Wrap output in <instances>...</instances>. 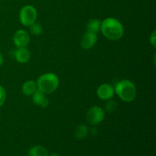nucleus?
I'll return each instance as SVG.
<instances>
[{
  "label": "nucleus",
  "mask_w": 156,
  "mask_h": 156,
  "mask_svg": "<svg viewBox=\"0 0 156 156\" xmlns=\"http://www.w3.org/2000/svg\"><path fill=\"white\" fill-rule=\"evenodd\" d=\"M3 62H4V57H3V55L2 53L0 52V66H1L2 65Z\"/></svg>",
  "instance_id": "6ab92c4d"
},
{
  "label": "nucleus",
  "mask_w": 156,
  "mask_h": 156,
  "mask_svg": "<svg viewBox=\"0 0 156 156\" xmlns=\"http://www.w3.org/2000/svg\"><path fill=\"white\" fill-rule=\"evenodd\" d=\"M48 152L42 146H36L29 150L28 156H47Z\"/></svg>",
  "instance_id": "f8f14e48"
},
{
  "label": "nucleus",
  "mask_w": 156,
  "mask_h": 156,
  "mask_svg": "<svg viewBox=\"0 0 156 156\" xmlns=\"http://www.w3.org/2000/svg\"><path fill=\"white\" fill-rule=\"evenodd\" d=\"M101 30L104 36L111 41L120 39L124 33L121 23L114 18H108L104 20L101 25Z\"/></svg>",
  "instance_id": "f257e3e1"
},
{
  "label": "nucleus",
  "mask_w": 156,
  "mask_h": 156,
  "mask_svg": "<svg viewBox=\"0 0 156 156\" xmlns=\"http://www.w3.org/2000/svg\"><path fill=\"white\" fill-rule=\"evenodd\" d=\"M98 37L96 34L87 31L81 40V47L85 50L91 49L95 45Z\"/></svg>",
  "instance_id": "6e6552de"
},
{
  "label": "nucleus",
  "mask_w": 156,
  "mask_h": 156,
  "mask_svg": "<svg viewBox=\"0 0 156 156\" xmlns=\"http://www.w3.org/2000/svg\"><path fill=\"white\" fill-rule=\"evenodd\" d=\"M114 88L109 84H103L100 85L97 90V94L99 98L102 100H109L114 95Z\"/></svg>",
  "instance_id": "0eeeda50"
},
{
  "label": "nucleus",
  "mask_w": 156,
  "mask_h": 156,
  "mask_svg": "<svg viewBox=\"0 0 156 156\" xmlns=\"http://www.w3.org/2000/svg\"><path fill=\"white\" fill-rule=\"evenodd\" d=\"M114 92L121 100L131 102L136 97V88L131 81L122 80L117 82L114 87Z\"/></svg>",
  "instance_id": "f03ea898"
},
{
  "label": "nucleus",
  "mask_w": 156,
  "mask_h": 156,
  "mask_svg": "<svg viewBox=\"0 0 156 156\" xmlns=\"http://www.w3.org/2000/svg\"><path fill=\"white\" fill-rule=\"evenodd\" d=\"M13 41L18 48L26 47L30 41V37L24 30H18L14 34Z\"/></svg>",
  "instance_id": "423d86ee"
},
{
  "label": "nucleus",
  "mask_w": 156,
  "mask_h": 156,
  "mask_svg": "<svg viewBox=\"0 0 156 156\" xmlns=\"http://www.w3.org/2000/svg\"><path fill=\"white\" fill-rule=\"evenodd\" d=\"M37 90V86L34 81H27L22 86V92L26 96H31Z\"/></svg>",
  "instance_id": "9b49d317"
},
{
  "label": "nucleus",
  "mask_w": 156,
  "mask_h": 156,
  "mask_svg": "<svg viewBox=\"0 0 156 156\" xmlns=\"http://www.w3.org/2000/svg\"><path fill=\"white\" fill-rule=\"evenodd\" d=\"M37 10L34 6L25 5L21 9L19 15V19L21 24L24 26H30L36 21Z\"/></svg>",
  "instance_id": "20e7f679"
},
{
  "label": "nucleus",
  "mask_w": 156,
  "mask_h": 156,
  "mask_svg": "<svg viewBox=\"0 0 156 156\" xmlns=\"http://www.w3.org/2000/svg\"><path fill=\"white\" fill-rule=\"evenodd\" d=\"M32 101H33L34 104L41 106L42 108H45L48 105L49 101L48 99L46 98L45 94L40 90H37L33 94H32Z\"/></svg>",
  "instance_id": "1a4fd4ad"
},
{
  "label": "nucleus",
  "mask_w": 156,
  "mask_h": 156,
  "mask_svg": "<svg viewBox=\"0 0 156 156\" xmlns=\"http://www.w3.org/2000/svg\"><path fill=\"white\" fill-rule=\"evenodd\" d=\"M15 57L18 62H21V63H24V62L29 61L30 58V53L26 49V47L18 48L15 52Z\"/></svg>",
  "instance_id": "9d476101"
},
{
  "label": "nucleus",
  "mask_w": 156,
  "mask_h": 156,
  "mask_svg": "<svg viewBox=\"0 0 156 156\" xmlns=\"http://www.w3.org/2000/svg\"><path fill=\"white\" fill-rule=\"evenodd\" d=\"M117 108V104L114 101H108L106 104V109L107 111H110V112H112Z\"/></svg>",
  "instance_id": "f3484780"
},
{
  "label": "nucleus",
  "mask_w": 156,
  "mask_h": 156,
  "mask_svg": "<svg viewBox=\"0 0 156 156\" xmlns=\"http://www.w3.org/2000/svg\"><path fill=\"white\" fill-rule=\"evenodd\" d=\"M50 156H59V155L57 153H53V154H51Z\"/></svg>",
  "instance_id": "aec40b11"
},
{
  "label": "nucleus",
  "mask_w": 156,
  "mask_h": 156,
  "mask_svg": "<svg viewBox=\"0 0 156 156\" xmlns=\"http://www.w3.org/2000/svg\"><path fill=\"white\" fill-rule=\"evenodd\" d=\"M6 99V92L2 85H0V107L5 103Z\"/></svg>",
  "instance_id": "dca6fc26"
},
{
  "label": "nucleus",
  "mask_w": 156,
  "mask_h": 156,
  "mask_svg": "<svg viewBox=\"0 0 156 156\" xmlns=\"http://www.w3.org/2000/svg\"><path fill=\"white\" fill-rule=\"evenodd\" d=\"M149 41H150V43L152 44L154 47H155L156 46V31L154 30L150 35V38H149Z\"/></svg>",
  "instance_id": "a211bd4d"
},
{
  "label": "nucleus",
  "mask_w": 156,
  "mask_h": 156,
  "mask_svg": "<svg viewBox=\"0 0 156 156\" xmlns=\"http://www.w3.org/2000/svg\"><path fill=\"white\" fill-rule=\"evenodd\" d=\"M105 111L101 107H91L87 113L86 118L88 123L91 125H97L102 122L105 118Z\"/></svg>",
  "instance_id": "39448f33"
},
{
  "label": "nucleus",
  "mask_w": 156,
  "mask_h": 156,
  "mask_svg": "<svg viewBox=\"0 0 156 156\" xmlns=\"http://www.w3.org/2000/svg\"><path fill=\"white\" fill-rule=\"evenodd\" d=\"M88 133V128L86 125L81 124L77 126L75 132V136L76 138L79 139V140H82V139L85 138Z\"/></svg>",
  "instance_id": "4468645a"
},
{
  "label": "nucleus",
  "mask_w": 156,
  "mask_h": 156,
  "mask_svg": "<svg viewBox=\"0 0 156 156\" xmlns=\"http://www.w3.org/2000/svg\"><path fill=\"white\" fill-rule=\"evenodd\" d=\"M30 30L32 34L34 35H39L42 32V26L37 23H34L30 26Z\"/></svg>",
  "instance_id": "2eb2a0df"
},
{
  "label": "nucleus",
  "mask_w": 156,
  "mask_h": 156,
  "mask_svg": "<svg viewBox=\"0 0 156 156\" xmlns=\"http://www.w3.org/2000/svg\"><path fill=\"white\" fill-rule=\"evenodd\" d=\"M37 89L44 94H50L56 91L59 86V80L54 73H46L38 78L37 81Z\"/></svg>",
  "instance_id": "7ed1b4c3"
},
{
  "label": "nucleus",
  "mask_w": 156,
  "mask_h": 156,
  "mask_svg": "<svg viewBox=\"0 0 156 156\" xmlns=\"http://www.w3.org/2000/svg\"><path fill=\"white\" fill-rule=\"evenodd\" d=\"M101 22L98 19H92L87 24V31L96 34L101 30Z\"/></svg>",
  "instance_id": "ddd939ff"
}]
</instances>
